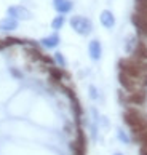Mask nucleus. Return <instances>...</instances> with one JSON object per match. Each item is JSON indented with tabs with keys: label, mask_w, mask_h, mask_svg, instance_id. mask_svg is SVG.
Returning a JSON list of instances; mask_svg holds the SVG:
<instances>
[{
	"label": "nucleus",
	"mask_w": 147,
	"mask_h": 155,
	"mask_svg": "<svg viewBox=\"0 0 147 155\" xmlns=\"http://www.w3.org/2000/svg\"><path fill=\"white\" fill-rule=\"evenodd\" d=\"M48 74H50V80L56 85H61V80L64 78V71L61 67H56V66H50L48 67Z\"/></svg>",
	"instance_id": "nucleus-16"
},
{
	"label": "nucleus",
	"mask_w": 147,
	"mask_h": 155,
	"mask_svg": "<svg viewBox=\"0 0 147 155\" xmlns=\"http://www.w3.org/2000/svg\"><path fill=\"white\" fill-rule=\"evenodd\" d=\"M118 69L120 72H125L128 75H131L134 78L142 80L147 75V64H142V62H138L136 59L133 58H123L118 61Z\"/></svg>",
	"instance_id": "nucleus-1"
},
{
	"label": "nucleus",
	"mask_w": 147,
	"mask_h": 155,
	"mask_svg": "<svg viewBox=\"0 0 147 155\" xmlns=\"http://www.w3.org/2000/svg\"><path fill=\"white\" fill-rule=\"evenodd\" d=\"M123 122H125L131 130H136V128H142V126L147 125V117L141 110H138V109L128 107L126 110L123 112Z\"/></svg>",
	"instance_id": "nucleus-2"
},
{
	"label": "nucleus",
	"mask_w": 147,
	"mask_h": 155,
	"mask_svg": "<svg viewBox=\"0 0 147 155\" xmlns=\"http://www.w3.org/2000/svg\"><path fill=\"white\" fill-rule=\"evenodd\" d=\"M69 24L74 29V32H77L78 35H82V37L90 35L93 31V22H91V19H88L87 16H80V15L72 16L69 19Z\"/></svg>",
	"instance_id": "nucleus-3"
},
{
	"label": "nucleus",
	"mask_w": 147,
	"mask_h": 155,
	"mask_svg": "<svg viewBox=\"0 0 147 155\" xmlns=\"http://www.w3.org/2000/svg\"><path fill=\"white\" fill-rule=\"evenodd\" d=\"M88 93H90V97H91V99H98L99 97V93H98V88L94 87V85H90V88H88Z\"/></svg>",
	"instance_id": "nucleus-22"
},
{
	"label": "nucleus",
	"mask_w": 147,
	"mask_h": 155,
	"mask_svg": "<svg viewBox=\"0 0 147 155\" xmlns=\"http://www.w3.org/2000/svg\"><path fill=\"white\" fill-rule=\"evenodd\" d=\"M114 155H123V153H122V152H115Z\"/></svg>",
	"instance_id": "nucleus-27"
},
{
	"label": "nucleus",
	"mask_w": 147,
	"mask_h": 155,
	"mask_svg": "<svg viewBox=\"0 0 147 155\" xmlns=\"http://www.w3.org/2000/svg\"><path fill=\"white\" fill-rule=\"evenodd\" d=\"M64 24H66V16L64 15H58V16H54L53 21H51V29L59 31V29H63Z\"/></svg>",
	"instance_id": "nucleus-19"
},
{
	"label": "nucleus",
	"mask_w": 147,
	"mask_h": 155,
	"mask_svg": "<svg viewBox=\"0 0 147 155\" xmlns=\"http://www.w3.org/2000/svg\"><path fill=\"white\" fill-rule=\"evenodd\" d=\"M134 13L147 16V0H134Z\"/></svg>",
	"instance_id": "nucleus-18"
},
{
	"label": "nucleus",
	"mask_w": 147,
	"mask_h": 155,
	"mask_svg": "<svg viewBox=\"0 0 147 155\" xmlns=\"http://www.w3.org/2000/svg\"><path fill=\"white\" fill-rule=\"evenodd\" d=\"M88 54H90V59L94 62L101 59V56H103V45H101L98 38H94L88 43Z\"/></svg>",
	"instance_id": "nucleus-11"
},
{
	"label": "nucleus",
	"mask_w": 147,
	"mask_h": 155,
	"mask_svg": "<svg viewBox=\"0 0 147 155\" xmlns=\"http://www.w3.org/2000/svg\"><path fill=\"white\" fill-rule=\"evenodd\" d=\"M40 62H45V64H48V66H53L54 64V59L51 58V56H48V54H42V58H40Z\"/></svg>",
	"instance_id": "nucleus-23"
},
{
	"label": "nucleus",
	"mask_w": 147,
	"mask_h": 155,
	"mask_svg": "<svg viewBox=\"0 0 147 155\" xmlns=\"http://www.w3.org/2000/svg\"><path fill=\"white\" fill-rule=\"evenodd\" d=\"M3 48H7V47H5V43H3V40H2V38H0V50H3Z\"/></svg>",
	"instance_id": "nucleus-26"
},
{
	"label": "nucleus",
	"mask_w": 147,
	"mask_h": 155,
	"mask_svg": "<svg viewBox=\"0 0 147 155\" xmlns=\"http://www.w3.org/2000/svg\"><path fill=\"white\" fill-rule=\"evenodd\" d=\"M53 59H54V62L58 64L61 69L63 67H66L67 66V61H66V58H64V54L61 53V51H56V53L53 54Z\"/></svg>",
	"instance_id": "nucleus-20"
},
{
	"label": "nucleus",
	"mask_w": 147,
	"mask_h": 155,
	"mask_svg": "<svg viewBox=\"0 0 147 155\" xmlns=\"http://www.w3.org/2000/svg\"><path fill=\"white\" fill-rule=\"evenodd\" d=\"M59 42H61V37H59V34H58V32H53V34H50V35L43 37V38L40 40V45H42L43 48L54 50V48L59 45Z\"/></svg>",
	"instance_id": "nucleus-12"
},
{
	"label": "nucleus",
	"mask_w": 147,
	"mask_h": 155,
	"mask_svg": "<svg viewBox=\"0 0 147 155\" xmlns=\"http://www.w3.org/2000/svg\"><path fill=\"white\" fill-rule=\"evenodd\" d=\"M99 22L103 24V27L106 29H112L115 26V16L110 10H103L99 15Z\"/></svg>",
	"instance_id": "nucleus-13"
},
{
	"label": "nucleus",
	"mask_w": 147,
	"mask_h": 155,
	"mask_svg": "<svg viewBox=\"0 0 147 155\" xmlns=\"http://www.w3.org/2000/svg\"><path fill=\"white\" fill-rule=\"evenodd\" d=\"M131 24L136 27L139 35L147 37V16L139 15V13H133L131 15Z\"/></svg>",
	"instance_id": "nucleus-9"
},
{
	"label": "nucleus",
	"mask_w": 147,
	"mask_h": 155,
	"mask_svg": "<svg viewBox=\"0 0 147 155\" xmlns=\"http://www.w3.org/2000/svg\"><path fill=\"white\" fill-rule=\"evenodd\" d=\"M87 144H88L87 134H85V131L82 130V126H77V130H75V141L70 142L72 155H87Z\"/></svg>",
	"instance_id": "nucleus-4"
},
{
	"label": "nucleus",
	"mask_w": 147,
	"mask_h": 155,
	"mask_svg": "<svg viewBox=\"0 0 147 155\" xmlns=\"http://www.w3.org/2000/svg\"><path fill=\"white\" fill-rule=\"evenodd\" d=\"M133 59H136L138 62H142V64H147V45L145 42L139 40L136 43V47L133 50Z\"/></svg>",
	"instance_id": "nucleus-10"
},
{
	"label": "nucleus",
	"mask_w": 147,
	"mask_h": 155,
	"mask_svg": "<svg viewBox=\"0 0 147 155\" xmlns=\"http://www.w3.org/2000/svg\"><path fill=\"white\" fill-rule=\"evenodd\" d=\"M118 83L122 85V88L126 91V93H134L138 90H142L144 83L142 80L139 78H134L131 75H128L125 72H118Z\"/></svg>",
	"instance_id": "nucleus-5"
},
{
	"label": "nucleus",
	"mask_w": 147,
	"mask_h": 155,
	"mask_svg": "<svg viewBox=\"0 0 147 155\" xmlns=\"http://www.w3.org/2000/svg\"><path fill=\"white\" fill-rule=\"evenodd\" d=\"M7 16L15 18V19H18V21H27V19L32 18V13L26 7H22V5H13V7H8Z\"/></svg>",
	"instance_id": "nucleus-7"
},
{
	"label": "nucleus",
	"mask_w": 147,
	"mask_h": 155,
	"mask_svg": "<svg viewBox=\"0 0 147 155\" xmlns=\"http://www.w3.org/2000/svg\"><path fill=\"white\" fill-rule=\"evenodd\" d=\"M24 51H26V54L29 56V58H31L32 61H40L42 54H43L42 51L37 48V47H27V48H26Z\"/></svg>",
	"instance_id": "nucleus-17"
},
{
	"label": "nucleus",
	"mask_w": 147,
	"mask_h": 155,
	"mask_svg": "<svg viewBox=\"0 0 147 155\" xmlns=\"http://www.w3.org/2000/svg\"><path fill=\"white\" fill-rule=\"evenodd\" d=\"M72 8H74V3L70 0H54V10L58 11L59 15L70 13Z\"/></svg>",
	"instance_id": "nucleus-15"
},
{
	"label": "nucleus",
	"mask_w": 147,
	"mask_h": 155,
	"mask_svg": "<svg viewBox=\"0 0 147 155\" xmlns=\"http://www.w3.org/2000/svg\"><path fill=\"white\" fill-rule=\"evenodd\" d=\"M139 155H147V144L141 146V149H139Z\"/></svg>",
	"instance_id": "nucleus-25"
},
{
	"label": "nucleus",
	"mask_w": 147,
	"mask_h": 155,
	"mask_svg": "<svg viewBox=\"0 0 147 155\" xmlns=\"http://www.w3.org/2000/svg\"><path fill=\"white\" fill-rule=\"evenodd\" d=\"M59 87H61V90L64 91V94L69 97L70 107H72V112H74V117H75V122L78 123V122H80V118H82V114H83V110H82V104H80V99L77 97L75 91H74L72 88L64 87V85H59Z\"/></svg>",
	"instance_id": "nucleus-6"
},
{
	"label": "nucleus",
	"mask_w": 147,
	"mask_h": 155,
	"mask_svg": "<svg viewBox=\"0 0 147 155\" xmlns=\"http://www.w3.org/2000/svg\"><path fill=\"white\" fill-rule=\"evenodd\" d=\"M145 101H147V91L142 88V90L134 91V93H126L125 104L126 106H142Z\"/></svg>",
	"instance_id": "nucleus-8"
},
{
	"label": "nucleus",
	"mask_w": 147,
	"mask_h": 155,
	"mask_svg": "<svg viewBox=\"0 0 147 155\" xmlns=\"http://www.w3.org/2000/svg\"><path fill=\"white\" fill-rule=\"evenodd\" d=\"M117 137L122 144H129V142H131V137H129L126 134V131H123V130H117Z\"/></svg>",
	"instance_id": "nucleus-21"
},
{
	"label": "nucleus",
	"mask_w": 147,
	"mask_h": 155,
	"mask_svg": "<svg viewBox=\"0 0 147 155\" xmlns=\"http://www.w3.org/2000/svg\"><path fill=\"white\" fill-rule=\"evenodd\" d=\"M19 26V21L15 18H10V16H5L3 19H0V31H16Z\"/></svg>",
	"instance_id": "nucleus-14"
},
{
	"label": "nucleus",
	"mask_w": 147,
	"mask_h": 155,
	"mask_svg": "<svg viewBox=\"0 0 147 155\" xmlns=\"http://www.w3.org/2000/svg\"><path fill=\"white\" fill-rule=\"evenodd\" d=\"M10 74H11L13 77H16V78H22V74L18 71V69H15V67H11V69H10Z\"/></svg>",
	"instance_id": "nucleus-24"
}]
</instances>
